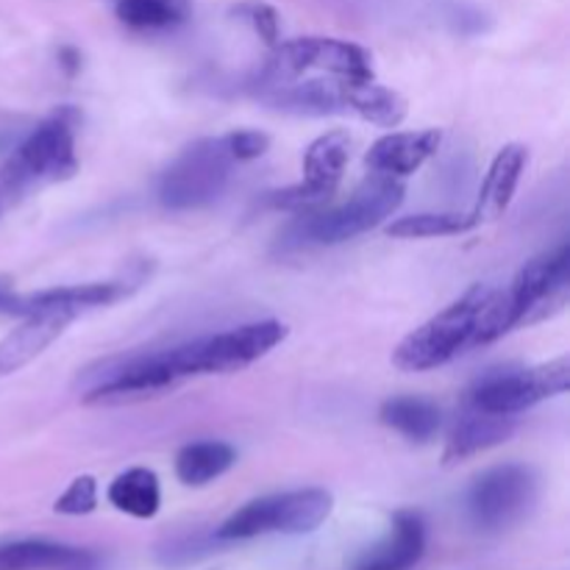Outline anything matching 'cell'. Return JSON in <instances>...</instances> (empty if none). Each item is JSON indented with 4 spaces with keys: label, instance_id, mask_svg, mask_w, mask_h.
Instances as JSON below:
<instances>
[{
    "label": "cell",
    "instance_id": "277c9868",
    "mask_svg": "<svg viewBox=\"0 0 570 570\" xmlns=\"http://www.w3.org/2000/svg\"><path fill=\"white\" fill-rule=\"evenodd\" d=\"M570 273V248L562 243L560 248L549 250L543 256H534L532 262L518 271L512 284L507 289H493L490 301L484 304L482 315H479L476 328V348L479 345H490L499 337H504L510 328L523 323L529 312L538 309L549 298H554L560 289H566Z\"/></svg>",
    "mask_w": 570,
    "mask_h": 570
},
{
    "label": "cell",
    "instance_id": "7402d4cb",
    "mask_svg": "<svg viewBox=\"0 0 570 570\" xmlns=\"http://www.w3.org/2000/svg\"><path fill=\"white\" fill-rule=\"evenodd\" d=\"M237 462V451L223 440H198L187 443L176 454V476L187 488H206Z\"/></svg>",
    "mask_w": 570,
    "mask_h": 570
},
{
    "label": "cell",
    "instance_id": "484cf974",
    "mask_svg": "<svg viewBox=\"0 0 570 570\" xmlns=\"http://www.w3.org/2000/svg\"><path fill=\"white\" fill-rule=\"evenodd\" d=\"M228 150H232L234 161H254L259 156H265V150L271 148V137L265 131H256V128H243V131L223 134Z\"/></svg>",
    "mask_w": 570,
    "mask_h": 570
},
{
    "label": "cell",
    "instance_id": "ba28073f",
    "mask_svg": "<svg viewBox=\"0 0 570 570\" xmlns=\"http://www.w3.org/2000/svg\"><path fill=\"white\" fill-rule=\"evenodd\" d=\"M309 72L334 78H373V59L362 45L332 37H301L273 45L259 72V89L289 83Z\"/></svg>",
    "mask_w": 570,
    "mask_h": 570
},
{
    "label": "cell",
    "instance_id": "603a6c76",
    "mask_svg": "<svg viewBox=\"0 0 570 570\" xmlns=\"http://www.w3.org/2000/svg\"><path fill=\"white\" fill-rule=\"evenodd\" d=\"M117 20L139 33H161L193 17V0H115Z\"/></svg>",
    "mask_w": 570,
    "mask_h": 570
},
{
    "label": "cell",
    "instance_id": "83f0119b",
    "mask_svg": "<svg viewBox=\"0 0 570 570\" xmlns=\"http://www.w3.org/2000/svg\"><path fill=\"white\" fill-rule=\"evenodd\" d=\"M11 298H14V293H11V282H9V278L0 276V312L9 309Z\"/></svg>",
    "mask_w": 570,
    "mask_h": 570
},
{
    "label": "cell",
    "instance_id": "ffe728a7",
    "mask_svg": "<svg viewBox=\"0 0 570 570\" xmlns=\"http://www.w3.org/2000/svg\"><path fill=\"white\" fill-rule=\"evenodd\" d=\"M106 499L117 512L137 521H150L161 507V484L150 468H128L111 479Z\"/></svg>",
    "mask_w": 570,
    "mask_h": 570
},
{
    "label": "cell",
    "instance_id": "7a4b0ae2",
    "mask_svg": "<svg viewBox=\"0 0 570 570\" xmlns=\"http://www.w3.org/2000/svg\"><path fill=\"white\" fill-rule=\"evenodd\" d=\"M493 295L488 284H473L471 289L451 301L443 312L429 317L423 326L406 334L393 351V365L406 373H426L449 365L468 348H476L479 315Z\"/></svg>",
    "mask_w": 570,
    "mask_h": 570
},
{
    "label": "cell",
    "instance_id": "7c38bea8",
    "mask_svg": "<svg viewBox=\"0 0 570 570\" xmlns=\"http://www.w3.org/2000/svg\"><path fill=\"white\" fill-rule=\"evenodd\" d=\"M20 317V326L0 340V379L22 371L37 356H42L78 315L61 306H37L26 309Z\"/></svg>",
    "mask_w": 570,
    "mask_h": 570
},
{
    "label": "cell",
    "instance_id": "9a60e30c",
    "mask_svg": "<svg viewBox=\"0 0 570 570\" xmlns=\"http://www.w3.org/2000/svg\"><path fill=\"white\" fill-rule=\"evenodd\" d=\"M438 128L426 131H390L379 137L367 150L365 161L371 173H384L393 178H406L421 170L440 148Z\"/></svg>",
    "mask_w": 570,
    "mask_h": 570
},
{
    "label": "cell",
    "instance_id": "9c48e42d",
    "mask_svg": "<svg viewBox=\"0 0 570 570\" xmlns=\"http://www.w3.org/2000/svg\"><path fill=\"white\" fill-rule=\"evenodd\" d=\"M538 501V476L521 462H504L473 479L465 495L468 521L484 534L518 527Z\"/></svg>",
    "mask_w": 570,
    "mask_h": 570
},
{
    "label": "cell",
    "instance_id": "d4e9b609",
    "mask_svg": "<svg viewBox=\"0 0 570 570\" xmlns=\"http://www.w3.org/2000/svg\"><path fill=\"white\" fill-rule=\"evenodd\" d=\"M98 507V482L95 476H76L70 484H67L65 493L53 501V510L59 515H70V518H81L95 512Z\"/></svg>",
    "mask_w": 570,
    "mask_h": 570
},
{
    "label": "cell",
    "instance_id": "44dd1931",
    "mask_svg": "<svg viewBox=\"0 0 570 570\" xmlns=\"http://www.w3.org/2000/svg\"><path fill=\"white\" fill-rule=\"evenodd\" d=\"M379 421L412 443H429L443 426L440 406L421 395H395V399L384 401L379 410Z\"/></svg>",
    "mask_w": 570,
    "mask_h": 570
},
{
    "label": "cell",
    "instance_id": "30bf717a",
    "mask_svg": "<svg viewBox=\"0 0 570 570\" xmlns=\"http://www.w3.org/2000/svg\"><path fill=\"white\" fill-rule=\"evenodd\" d=\"M570 387V360L543 362L538 367H523V371H493L479 379L468 399L473 406L495 415H521L532 410L540 401H549L554 395H562Z\"/></svg>",
    "mask_w": 570,
    "mask_h": 570
},
{
    "label": "cell",
    "instance_id": "8fae6325",
    "mask_svg": "<svg viewBox=\"0 0 570 570\" xmlns=\"http://www.w3.org/2000/svg\"><path fill=\"white\" fill-rule=\"evenodd\" d=\"M351 134L328 131L321 134L304 154V178L287 189L271 193V206L289 212H309L326 206L343 184L345 167L351 159Z\"/></svg>",
    "mask_w": 570,
    "mask_h": 570
},
{
    "label": "cell",
    "instance_id": "4316f807",
    "mask_svg": "<svg viewBox=\"0 0 570 570\" xmlns=\"http://www.w3.org/2000/svg\"><path fill=\"white\" fill-rule=\"evenodd\" d=\"M237 14L243 20H248L254 26V31L265 39L267 45H278V14L273 6L267 3H243L237 9Z\"/></svg>",
    "mask_w": 570,
    "mask_h": 570
},
{
    "label": "cell",
    "instance_id": "52a82bcc",
    "mask_svg": "<svg viewBox=\"0 0 570 570\" xmlns=\"http://www.w3.org/2000/svg\"><path fill=\"white\" fill-rule=\"evenodd\" d=\"M234 165L237 161L223 137L195 139L161 173V206L170 212L206 209L226 193Z\"/></svg>",
    "mask_w": 570,
    "mask_h": 570
},
{
    "label": "cell",
    "instance_id": "5bb4252c",
    "mask_svg": "<svg viewBox=\"0 0 570 570\" xmlns=\"http://www.w3.org/2000/svg\"><path fill=\"white\" fill-rule=\"evenodd\" d=\"M426 521L415 510H399L382 543L360 557L351 570H412L426 554Z\"/></svg>",
    "mask_w": 570,
    "mask_h": 570
},
{
    "label": "cell",
    "instance_id": "2e32d148",
    "mask_svg": "<svg viewBox=\"0 0 570 570\" xmlns=\"http://www.w3.org/2000/svg\"><path fill=\"white\" fill-rule=\"evenodd\" d=\"M529 154L523 145H504V148L495 154V159L490 161L488 176H484L482 189H479L476 206H473L471 215L476 217V223L495 220V217L504 215L510 209L512 198L518 193V184H521L523 170H527Z\"/></svg>",
    "mask_w": 570,
    "mask_h": 570
},
{
    "label": "cell",
    "instance_id": "d6986e66",
    "mask_svg": "<svg viewBox=\"0 0 570 570\" xmlns=\"http://www.w3.org/2000/svg\"><path fill=\"white\" fill-rule=\"evenodd\" d=\"M128 293L126 284L120 282H92V284H70V287H53L42 289V293L22 295V298H11L9 309L11 315H22L26 309H37V306H61L76 315H83L98 306H109L120 301Z\"/></svg>",
    "mask_w": 570,
    "mask_h": 570
},
{
    "label": "cell",
    "instance_id": "8992f818",
    "mask_svg": "<svg viewBox=\"0 0 570 570\" xmlns=\"http://www.w3.org/2000/svg\"><path fill=\"white\" fill-rule=\"evenodd\" d=\"M76 122L78 115L72 109H59L45 117L0 167V187L14 193L33 184H53L76 176Z\"/></svg>",
    "mask_w": 570,
    "mask_h": 570
},
{
    "label": "cell",
    "instance_id": "5b68a950",
    "mask_svg": "<svg viewBox=\"0 0 570 570\" xmlns=\"http://www.w3.org/2000/svg\"><path fill=\"white\" fill-rule=\"evenodd\" d=\"M332 510L334 495L328 490H284V493L259 495L234 510L215 534L226 543L267 538V534H312L328 521Z\"/></svg>",
    "mask_w": 570,
    "mask_h": 570
},
{
    "label": "cell",
    "instance_id": "f1b7e54d",
    "mask_svg": "<svg viewBox=\"0 0 570 570\" xmlns=\"http://www.w3.org/2000/svg\"><path fill=\"white\" fill-rule=\"evenodd\" d=\"M61 59H65V61H61V65H65L67 70L76 72L78 70V61H81V56H78L72 48H65V50H61Z\"/></svg>",
    "mask_w": 570,
    "mask_h": 570
},
{
    "label": "cell",
    "instance_id": "e0dca14e",
    "mask_svg": "<svg viewBox=\"0 0 570 570\" xmlns=\"http://www.w3.org/2000/svg\"><path fill=\"white\" fill-rule=\"evenodd\" d=\"M95 557L53 540H11L0 546V570H89Z\"/></svg>",
    "mask_w": 570,
    "mask_h": 570
},
{
    "label": "cell",
    "instance_id": "4fadbf2b",
    "mask_svg": "<svg viewBox=\"0 0 570 570\" xmlns=\"http://www.w3.org/2000/svg\"><path fill=\"white\" fill-rule=\"evenodd\" d=\"M515 426V417L484 412L479 406H473L471 401H465L462 410L456 412V421L451 426L449 440H445L443 462L445 465H456V462L471 460V456L482 454V451L495 449V445L512 438Z\"/></svg>",
    "mask_w": 570,
    "mask_h": 570
},
{
    "label": "cell",
    "instance_id": "6da1fadb",
    "mask_svg": "<svg viewBox=\"0 0 570 570\" xmlns=\"http://www.w3.org/2000/svg\"><path fill=\"white\" fill-rule=\"evenodd\" d=\"M404 193L406 187L401 184V178L371 173L345 204H326L309 212H298L295 220L278 237V245L284 250H298L312 248V245L348 243V239L390 220L404 204Z\"/></svg>",
    "mask_w": 570,
    "mask_h": 570
},
{
    "label": "cell",
    "instance_id": "ac0fdd59",
    "mask_svg": "<svg viewBox=\"0 0 570 570\" xmlns=\"http://www.w3.org/2000/svg\"><path fill=\"white\" fill-rule=\"evenodd\" d=\"M345 111H354L362 120L382 128H399L406 120L410 104L401 92L384 87L373 78H345L343 81Z\"/></svg>",
    "mask_w": 570,
    "mask_h": 570
},
{
    "label": "cell",
    "instance_id": "3957f363",
    "mask_svg": "<svg viewBox=\"0 0 570 570\" xmlns=\"http://www.w3.org/2000/svg\"><path fill=\"white\" fill-rule=\"evenodd\" d=\"M284 340H287V326L282 321H254L167 348L165 362L178 384L195 376H212V373L226 376V373H239L259 362Z\"/></svg>",
    "mask_w": 570,
    "mask_h": 570
},
{
    "label": "cell",
    "instance_id": "cb8c5ba5",
    "mask_svg": "<svg viewBox=\"0 0 570 570\" xmlns=\"http://www.w3.org/2000/svg\"><path fill=\"white\" fill-rule=\"evenodd\" d=\"M479 226L476 217L468 212H421V215L399 217L387 226V234L395 239H429V237H454V234L471 232Z\"/></svg>",
    "mask_w": 570,
    "mask_h": 570
}]
</instances>
